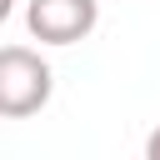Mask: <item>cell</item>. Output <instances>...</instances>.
I'll return each mask as SVG.
<instances>
[{
  "label": "cell",
  "instance_id": "1",
  "mask_svg": "<svg viewBox=\"0 0 160 160\" xmlns=\"http://www.w3.org/2000/svg\"><path fill=\"white\" fill-rule=\"evenodd\" d=\"M50 90H55V70L40 60V50H30V45L0 50V115L5 120H25V115L45 110Z\"/></svg>",
  "mask_w": 160,
  "mask_h": 160
},
{
  "label": "cell",
  "instance_id": "2",
  "mask_svg": "<svg viewBox=\"0 0 160 160\" xmlns=\"http://www.w3.org/2000/svg\"><path fill=\"white\" fill-rule=\"evenodd\" d=\"M100 25V0H25V30L40 45H75Z\"/></svg>",
  "mask_w": 160,
  "mask_h": 160
},
{
  "label": "cell",
  "instance_id": "3",
  "mask_svg": "<svg viewBox=\"0 0 160 160\" xmlns=\"http://www.w3.org/2000/svg\"><path fill=\"white\" fill-rule=\"evenodd\" d=\"M145 155H150V160H160V130H150V140H145Z\"/></svg>",
  "mask_w": 160,
  "mask_h": 160
}]
</instances>
